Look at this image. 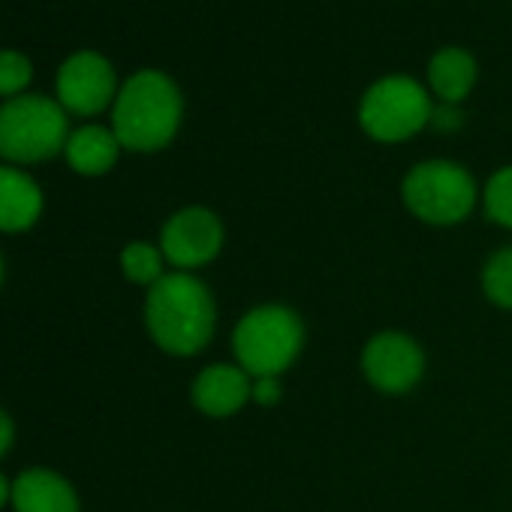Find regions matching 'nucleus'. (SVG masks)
I'll list each match as a JSON object with an SVG mask.
<instances>
[{
    "label": "nucleus",
    "instance_id": "16",
    "mask_svg": "<svg viewBox=\"0 0 512 512\" xmlns=\"http://www.w3.org/2000/svg\"><path fill=\"white\" fill-rule=\"evenodd\" d=\"M479 281L491 305L512 311V247H500L488 256Z\"/></svg>",
    "mask_w": 512,
    "mask_h": 512
},
{
    "label": "nucleus",
    "instance_id": "4",
    "mask_svg": "<svg viewBox=\"0 0 512 512\" xmlns=\"http://www.w3.org/2000/svg\"><path fill=\"white\" fill-rule=\"evenodd\" d=\"M70 142L64 106L25 94L0 106V157L10 163H43Z\"/></svg>",
    "mask_w": 512,
    "mask_h": 512
},
{
    "label": "nucleus",
    "instance_id": "1",
    "mask_svg": "<svg viewBox=\"0 0 512 512\" xmlns=\"http://www.w3.org/2000/svg\"><path fill=\"white\" fill-rule=\"evenodd\" d=\"M145 329L169 356L202 353L217 329L211 290L190 272H166L145 296Z\"/></svg>",
    "mask_w": 512,
    "mask_h": 512
},
{
    "label": "nucleus",
    "instance_id": "7",
    "mask_svg": "<svg viewBox=\"0 0 512 512\" xmlns=\"http://www.w3.org/2000/svg\"><path fill=\"white\" fill-rule=\"evenodd\" d=\"M223 220L202 205H187L175 211L160 229V250L166 263L178 272H193L208 266L223 250Z\"/></svg>",
    "mask_w": 512,
    "mask_h": 512
},
{
    "label": "nucleus",
    "instance_id": "9",
    "mask_svg": "<svg viewBox=\"0 0 512 512\" xmlns=\"http://www.w3.org/2000/svg\"><path fill=\"white\" fill-rule=\"evenodd\" d=\"M118 97L115 70L97 52L67 58L58 73V103L73 115H100Z\"/></svg>",
    "mask_w": 512,
    "mask_h": 512
},
{
    "label": "nucleus",
    "instance_id": "10",
    "mask_svg": "<svg viewBox=\"0 0 512 512\" xmlns=\"http://www.w3.org/2000/svg\"><path fill=\"white\" fill-rule=\"evenodd\" d=\"M253 377L238 365H208L196 374L190 386L193 407L208 419H229L250 401Z\"/></svg>",
    "mask_w": 512,
    "mask_h": 512
},
{
    "label": "nucleus",
    "instance_id": "18",
    "mask_svg": "<svg viewBox=\"0 0 512 512\" xmlns=\"http://www.w3.org/2000/svg\"><path fill=\"white\" fill-rule=\"evenodd\" d=\"M31 76H34V70L25 55L0 52V97H19L28 88Z\"/></svg>",
    "mask_w": 512,
    "mask_h": 512
},
{
    "label": "nucleus",
    "instance_id": "19",
    "mask_svg": "<svg viewBox=\"0 0 512 512\" xmlns=\"http://www.w3.org/2000/svg\"><path fill=\"white\" fill-rule=\"evenodd\" d=\"M284 398V386L281 377H256L253 389H250V401L260 407H275Z\"/></svg>",
    "mask_w": 512,
    "mask_h": 512
},
{
    "label": "nucleus",
    "instance_id": "17",
    "mask_svg": "<svg viewBox=\"0 0 512 512\" xmlns=\"http://www.w3.org/2000/svg\"><path fill=\"white\" fill-rule=\"evenodd\" d=\"M485 214L503 229H512V166L497 169L485 184Z\"/></svg>",
    "mask_w": 512,
    "mask_h": 512
},
{
    "label": "nucleus",
    "instance_id": "8",
    "mask_svg": "<svg viewBox=\"0 0 512 512\" xmlns=\"http://www.w3.org/2000/svg\"><path fill=\"white\" fill-rule=\"evenodd\" d=\"M362 374L383 395H407L425 377V350L404 332H377L362 350Z\"/></svg>",
    "mask_w": 512,
    "mask_h": 512
},
{
    "label": "nucleus",
    "instance_id": "21",
    "mask_svg": "<svg viewBox=\"0 0 512 512\" xmlns=\"http://www.w3.org/2000/svg\"><path fill=\"white\" fill-rule=\"evenodd\" d=\"M440 130H452V127H458L461 124V115L452 109V106H440V109H434V118H431Z\"/></svg>",
    "mask_w": 512,
    "mask_h": 512
},
{
    "label": "nucleus",
    "instance_id": "20",
    "mask_svg": "<svg viewBox=\"0 0 512 512\" xmlns=\"http://www.w3.org/2000/svg\"><path fill=\"white\" fill-rule=\"evenodd\" d=\"M13 440H16V425H13L10 413L0 407V458L13 449Z\"/></svg>",
    "mask_w": 512,
    "mask_h": 512
},
{
    "label": "nucleus",
    "instance_id": "15",
    "mask_svg": "<svg viewBox=\"0 0 512 512\" xmlns=\"http://www.w3.org/2000/svg\"><path fill=\"white\" fill-rule=\"evenodd\" d=\"M121 272L130 284L139 287H154L163 275H166V256L160 250V244L151 241H130L121 250Z\"/></svg>",
    "mask_w": 512,
    "mask_h": 512
},
{
    "label": "nucleus",
    "instance_id": "14",
    "mask_svg": "<svg viewBox=\"0 0 512 512\" xmlns=\"http://www.w3.org/2000/svg\"><path fill=\"white\" fill-rule=\"evenodd\" d=\"M67 163L79 172V175H106L121 154V142L115 136V130L106 127H82L70 136L67 148Z\"/></svg>",
    "mask_w": 512,
    "mask_h": 512
},
{
    "label": "nucleus",
    "instance_id": "6",
    "mask_svg": "<svg viewBox=\"0 0 512 512\" xmlns=\"http://www.w3.org/2000/svg\"><path fill=\"white\" fill-rule=\"evenodd\" d=\"M434 118L431 94L410 76H386L374 82L359 103V124L377 142H407Z\"/></svg>",
    "mask_w": 512,
    "mask_h": 512
},
{
    "label": "nucleus",
    "instance_id": "2",
    "mask_svg": "<svg viewBox=\"0 0 512 512\" xmlns=\"http://www.w3.org/2000/svg\"><path fill=\"white\" fill-rule=\"evenodd\" d=\"M184 115L178 85L160 70H142L124 82L112 109V130L127 151L151 154L166 148Z\"/></svg>",
    "mask_w": 512,
    "mask_h": 512
},
{
    "label": "nucleus",
    "instance_id": "12",
    "mask_svg": "<svg viewBox=\"0 0 512 512\" xmlns=\"http://www.w3.org/2000/svg\"><path fill=\"white\" fill-rule=\"evenodd\" d=\"M40 214V184L16 166H0V232H25L40 220Z\"/></svg>",
    "mask_w": 512,
    "mask_h": 512
},
{
    "label": "nucleus",
    "instance_id": "23",
    "mask_svg": "<svg viewBox=\"0 0 512 512\" xmlns=\"http://www.w3.org/2000/svg\"><path fill=\"white\" fill-rule=\"evenodd\" d=\"M0 284H4V256H0Z\"/></svg>",
    "mask_w": 512,
    "mask_h": 512
},
{
    "label": "nucleus",
    "instance_id": "3",
    "mask_svg": "<svg viewBox=\"0 0 512 512\" xmlns=\"http://www.w3.org/2000/svg\"><path fill=\"white\" fill-rule=\"evenodd\" d=\"M305 347V323L287 305H256L232 329L235 365L256 377H281Z\"/></svg>",
    "mask_w": 512,
    "mask_h": 512
},
{
    "label": "nucleus",
    "instance_id": "22",
    "mask_svg": "<svg viewBox=\"0 0 512 512\" xmlns=\"http://www.w3.org/2000/svg\"><path fill=\"white\" fill-rule=\"evenodd\" d=\"M7 503H13V482L0 473V509H4Z\"/></svg>",
    "mask_w": 512,
    "mask_h": 512
},
{
    "label": "nucleus",
    "instance_id": "5",
    "mask_svg": "<svg viewBox=\"0 0 512 512\" xmlns=\"http://www.w3.org/2000/svg\"><path fill=\"white\" fill-rule=\"evenodd\" d=\"M476 196L473 175L452 160L416 163L401 181V199L407 211L428 226H455L467 220Z\"/></svg>",
    "mask_w": 512,
    "mask_h": 512
},
{
    "label": "nucleus",
    "instance_id": "11",
    "mask_svg": "<svg viewBox=\"0 0 512 512\" xmlns=\"http://www.w3.org/2000/svg\"><path fill=\"white\" fill-rule=\"evenodd\" d=\"M13 509L16 512H79V494L55 470L31 467L13 482Z\"/></svg>",
    "mask_w": 512,
    "mask_h": 512
},
{
    "label": "nucleus",
    "instance_id": "13",
    "mask_svg": "<svg viewBox=\"0 0 512 512\" xmlns=\"http://www.w3.org/2000/svg\"><path fill=\"white\" fill-rule=\"evenodd\" d=\"M476 85V61L464 49H440L428 64V88L443 106L461 103Z\"/></svg>",
    "mask_w": 512,
    "mask_h": 512
}]
</instances>
